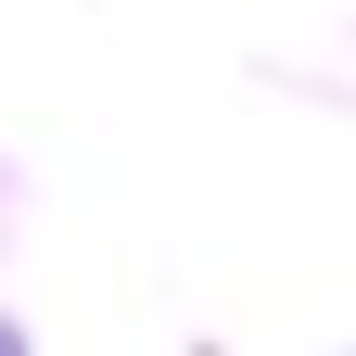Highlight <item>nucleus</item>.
I'll return each instance as SVG.
<instances>
[{
  "mask_svg": "<svg viewBox=\"0 0 356 356\" xmlns=\"http://www.w3.org/2000/svg\"><path fill=\"white\" fill-rule=\"evenodd\" d=\"M0 356H26V343H13V331H0Z\"/></svg>",
  "mask_w": 356,
  "mask_h": 356,
  "instance_id": "1",
  "label": "nucleus"
}]
</instances>
